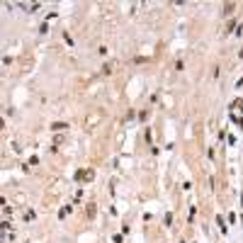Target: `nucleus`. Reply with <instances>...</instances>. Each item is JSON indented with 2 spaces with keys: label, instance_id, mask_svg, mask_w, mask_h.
<instances>
[{
  "label": "nucleus",
  "instance_id": "obj_1",
  "mask_svg": "<svg viewBox=\"0 0 243 243\" xmlns=\"http://www.w3.org/2000/svg\"><path fill=\"white\" fill-rule=\"evenodd\" d=\"M68 124H63V122H56V124H51V129H54V132H61V129H66Z\"/></svg>",
  "mask_w": 243,
  "mask_h": 243
}]
</instances>
